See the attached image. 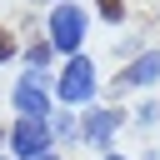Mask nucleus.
Masks as SVG:
<instances>
[{
    "mask_svg": "<svg viewBox=\"0 0 160 160\" xmlns=\"http://www.w3.org/2000/svg\"><path fill=\"white\" fill-rule=\"evenodd\" d=\"M85 30H90V15H85L75 0H65V5L50 10V45H55V50H80Z\"/></svg>",
    "mask_w": 160,
    "mask_h": 160,
    "instance_id": "obj_1",
    "label": "nucleus"
},
{
    "mask_svg": "<svg viewBox=\"0 0 160 160\" xmlns=\"http://www.w3.org/2000/svg\"><path fill=\"white\" fill-rule=\"evenodd\" d=\"M55 95H60L65 105H85V100L95 95V65H90L85 55H75V60L60 70V80H55Z\"/></svg>",
    "mask_w": 160,
    "mask_h": 160,
    "instance_id": "obj_2",
    "label": "nucleus"
},
{
    "mask_svg": "<svg viewBox=\"0 0 160 160\" xmlns=\"http://www.w3.org/2000/svg\"><path fill=\"white\" fill-rule=\"evenodd\" d=\"M10 150H15L20 160H40V155L50 150V115H45V120L20 115V120H15V130H10Z\"/></svg>",
    "mask_w": 160,
    "mask_h": 160,
    "instance_id": "obj_3",
    "label": "nucleus"
},
{
    "mask_svg": "<svg viewBox=\"0 0 160 160\" xmlns=\"http://www.w3.org/2000/svg\"><path fill=\"white\" fill-rule=\"evenodd\" d=\"M15 110H20V115H35V120L50 115V90H45L40 75H25V80L15 85Z\"/></svg>",
    "mask_w": 160,
    "mask_h": 160,
    "instance_id": "obj_4",
    "label": "nucleus"
},
{
    "mask_svg": "<svg viewBox=\"0 0 160 160\" xmlns=\"http://www.w3.org/2000/svg\"><path fill=\"white\" fill-rule=\"evenodd\" d=\"M115 125H120V110H85L80 115V140L85 145H110V135H115Z\"/></svg>",
    "mask_w": 160,
    "mask_h": 160,
    "instance_id": "obj_5",
    "label": "nucleus"
},
{
    "mask_svg": "<svg viewBox=\"0 0 160 160\" xmlns=\"http://www.w3.org/2000/svg\"><path fill=\"white\" fill-rule=\"evenodd\" d=\"M150 80H160V50H145V55H135L120 75H115V90H130V85H150Z\"/></svg>",
    "mask_w": 160,
    "mask_h": 160,
    "instance_id": "obj_6",
    "label": "nucleus"
},
{
    "mask_svg": "<svg viewBox=\"0 0 160 160\" xmlns=\"http://www.w3.org/2000/svg\"><path fill=\"white\" fill-rule=\"evenodd\" d=\"M50 55H55V45H50V40H35V45L25 50V60H30V70H35V75L50 65Z\"/></svg>",
    "mask_w": 160,
    "mask_h": 160,
    "instance_id": "obj_7",
    "label": "nucleus"
},
{
    "mask_svg": "<svg viewBox=\"0 0 160 160\" xmlns=\"http://www.w3.org/2000/svg\"><path fill=\"white\" fill-rule=\"evenodd\" d=\"M50 135H60V140H80V120H75V115H55V120H50Z\"/></svg>",
    "mask_w": 160,
    "mask_h": 160,
    "instance_id": "obj_8",
    "label": "nucleus"
},
{
    "mask_svg": "<svg viewBox=\"0 0 160 160\" xmlns=\"http://www.w3.org/2000/svg\"><path fill=\"white\" fill-rule=\"evenodd\" d=\"M95 10H100V20L120 25V15H125V0H95Z\"/></svg>",
    "mask_w": 160,
    "mask_h": 160,
    "instance_id": "obj_9",
    "label": "nucleus"
},
{
    "mask_svg": "<svg viewBox=\"0 0 160 160\" xmlns=\"http://www.w3.org/2000/svg\"><path fill=\"white\" fill-rule=\"evenodd\" d=\"M15 55V40H10V30H0V60H10Z\"/></svg>",
    "mask_w": 160,
    "mask_h": 160,
    "instance_id": "obj_10",
    "label": "nucleus"
},
{
    "mask_svg": "<svg viewBox=\"0 0 160 160\" xmlns=\"http://www.w3.org/2000/svg\"><path fill=\"white\" fill-rule=\"evenodd\" d=\"M100 160H125V155H100Z\"/></svg>",
    "mask_w": 160,
    "mask_h": 160,
    "instance_id": "obj_11",
    "label": "nucleus"
},
{
    "mask_svg": "<svg viewBox=\"0 0 160 160\" xmlns=\"http://www.w3.org/2000/svg\"><path fill=\"white\" fill-rule=\"evenodd\" d=\"M40 160H60V155H50V150H45V155H40Z\"/></svg>",
    "mask_w": 160,
    "mask_h": 160,
    "instance_id": "obj_12",
    "label": "nucleus"
},
{
    "mask_svg": "<svg viewBox=\"0 0 160 160\" xmlns=\"http://www.w3.org/2000/svg\"><path fill=\"white\" fill-rule=\"evenodd\" d=\"M155 160H160V155H155Z\"/></svg>",
    "mask_w": 160,
    "mask_h": 160,
    "instance_id": "obj_13",
    "label": "nucleus"
}]
</instances>
